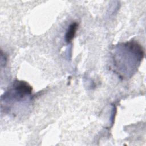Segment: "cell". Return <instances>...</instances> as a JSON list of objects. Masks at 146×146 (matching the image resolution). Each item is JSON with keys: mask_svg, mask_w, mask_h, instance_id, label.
<instances>
[{"mask_svg": "<svg viewBox=\"0 0 146 146\" xmlns=\"http://www.w3.org/2000/svg\"><path fill=\"white\" fill-rule=\"evenodd\" d=\"M14 90L19 96L22 97L31 93L32 87L26 82L18 81L15 85Z\"/></svg>", "mask_w": 146, "mask_h": 146, "instance_id": "cell-1", "label": "cell"}, {"mask_svg": "<svg viewBox=\"0 0 146 146\" xmlns=\"http://www.w3.org/2000/svg\"><path fill=\"white\" fill-rule=\"evenodd\" d=\"M78 27V23L75 22H72L70 25L65 35V40L67 43H69L72 42V40H73L75 35Z\"/></svg>", "mask_w": 146, "mask_h": 146, "instance_id": "cell-2", "label": "cell"}]
</instances>
